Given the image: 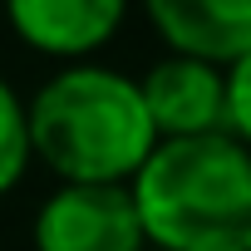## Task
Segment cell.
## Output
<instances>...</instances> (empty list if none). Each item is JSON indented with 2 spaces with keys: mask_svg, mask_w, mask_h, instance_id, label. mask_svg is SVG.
Instances as JSON below:
<instances>
[{
  "mask_svg": "<svg viewBox=\"0 0 251 251\" xmlns=\"http://www.w3.org/2000/svg\"><path fill=\"white\" fill-rule=\"evenodd\" d=\"M133 202L158 251H251V148L231 133L158 143Z\"/></svg>",
  "mask_w": 251,
  "mask_h": 251,
  "instance_id": "1",
  "label": "cell"
},
{
  "mask_svg": "<svg viewBox=\"0 0 251 251\" xmlns=\"http://www.w3.org/2000/svg\"><path fill=\"white\" fill-rule=\"evenodd\" d=\"M30 148L69 182L138 177L158 148L143 84L113 69H64L30 103Z\"/></svg>",
  "mask_w": 251,
  "mask_h": 251,
  "instance_id": "2",
  "label": "cell"
},
{
  "mask_svg": "<svg viewBox=\"0 0 251 251\" xmlns=\"http://www.w3.org/2000/svg\"><path fill=\"white\" fill-rule=\"evenodd\" d=\"M148 231L123 182H69L40 207V251H143Z\"/></svg>",
  "mask_w": 251,
  "mask_h": 251,
  "instance_id": "3",
  "label": "cell"
},
{
  "mask_svg": "<svg viewBox=\"0 0 251 251\" xmlns=\"http://www.w3.org/2000/svg\"><path fill=\"white\" fill-rule=\"evenodd\" d=\"M143 103L158 128V143L226 133V74L207 59L173 54L153 64L143 79Z\"/></svg>",
  "mask_w": 251,
  "mask_h": 251,
  "instance_id": "4",
  "label": "cell"
},
{
  "mask_svg": "<svg viewBox=\"0 0 251 251\" xmlns=\"http://www.w3.org/2000/svg\"><path fill=\"white\" fill-rule=\"evenodd\" d=\"M163 40L207 64H236L251 54V0H148Z\"/></svg>",
  "mask_w": 251,
  "mask_h": 251,
  "instance_id": "5",
  "label": "cell"
},
{
  "mask_svg": "<svg viewBox=\"0 0 251 251\" xmlns=\"http://www.w3.org/2000/svg\"><path fill=\"white\" fill-rule=\"evenodd\" d=\"M10 20L45 54H84L118 30L123 0H10Z\"/></svg>",
  "mask_w": 251,
  "mask_h": 251,
  "instance_id": "6",
  "label": "cell"
},
{
  "mask_svg": "<svg viewBox=\"0 0 251 251\" xmlns=\"http://www.w3.org/2000/svg\"><path fill=\"white\" fill-rule=\"evenodd\" d=\"M25 158H30V113L0 84V192L15 187V177L25 173Z\"/></svg>",
  "mask_w": 251,
  "mask_h": 251,
  "instance_id": "7",
  "label": "cell"
},
{
  "mask_svg": "<svg viewBox=\"0 0 251 251\" xmlns=\"http://www.w3.org/2000/svg\"><path fill=\"white\" fill-rule=\"evenodd\" d=\"M226 133L251 148V54L236 59L226 74Z\"/></svg>",
  "mask_w": 251,
  "mask_h": 251,
  "instance_id": "8",
  "label": "cell"
}]
</instances>
